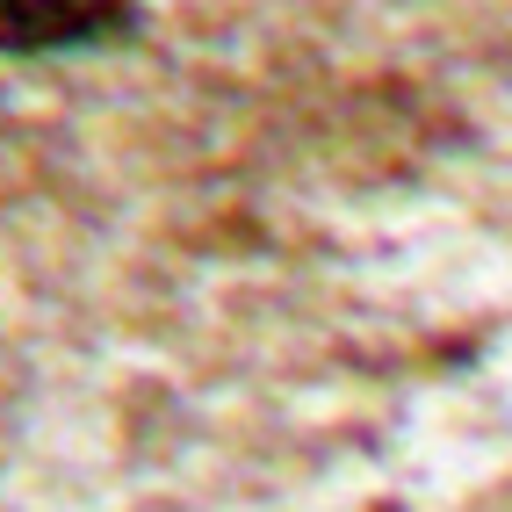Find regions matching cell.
Listing matches in <instances>:
<instances>
[{
  "mask_svg": "<svg viewBox=\"0 0 512 512\" xmlns=\"http://www.w3.org/2000/svg\"><path fill=\"white\" fill-rule=\"evenodd\" d=\"M138 22V0H0V51L44 58V51H87L116 44Z\"/></svg>",
  "mask_w": 512,
  "mask_h": 512,
  "instance_id": "cell-1",
  "label": "cell"
}]
</instances>
